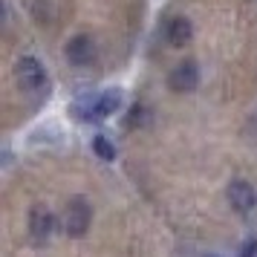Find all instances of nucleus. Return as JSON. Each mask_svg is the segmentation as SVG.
<instances>
[{
    "label": "nucleus",
    "instance_id": "1",
    "mask_svg": "<svg viewBox=\"0 0 257 257\" xmlns=\"http://www.w3.org/2000/svg\"><path fill=\"white\" fill-rule=\"evenodd\" d=\"M90 220H93V211L87 205V199L72 197L67 202V211H64V231L70 237H84L87 228H90Z\"/></svg>",
    "mask_w": 257,
    "mask_h": 257
},
{
    "label": "nucleus",
    "instance_id": "2",
    "mask_svg": "<svg viewBox=\"0 0 257 257\" xmlns=\"http://www.w3.org/2000/svg\"><path fill=\"white\" fill-rule=\"evenodd\" d=\"M199 84V70L194 61H182V64H176L174 72L168 75V87L174 90V93H191V90H197Z\"/></svg>",
    "mask_w": 257,
    "mask_h": 257
},
{
    "label": "nucleus",
    "instance_id": "3",
    "mask_svg": "<svg viewBox=\"0 0 257 257\" xmlns=\"http://www.w3.org/2000/svg\"><path fill=\"white\" fill-rule=\"evenodd\" d=\"M18 81L24 84L26 90H35V93L47 87V72H44V67L38 64V58L24 55V58L18 61Z\"/></svg>",
    "mask_w": 257,
    "mask_h": 257
},
{
    "label": "nucleus",
    "instance_id": "4",
    "mask_svg": "<svg viewBox=\"0 0 257 257\" xmlns=\"http://www.w3.org/2000/svg\"><path fill=\"white\" fill-rule=\"evenodd\" d=\"M225 197H228V202H231V208L237 214H248L257 205L254 188L248 185V182H243V179H234L231 185H228V191H225Z\"/></svg>",
    "mask_w": 257,
    "mask_h": 257
},
{
    "label": "nucleus",
    "instance_id": "5",
    "mask_svg": "<svg viewBox=\"0 0 257 257\" xmlns=\"http://www.w3.org/2000/svg\"><path fill=\"white\" fill-rule=\"evenodd\" d=\"M95 55V41L90 35H75L70 38V44H67V58L70 64L75 67H84V64H90Z\"/></svg>",
    "mask_w": 257,
    "mask_h": 257
},
{
    "label": "nucleus",
    "instance_id": "6",
    "mask_svg": "<svg viewBox=\"0 0 257 257\" xmlns=\"http://www.w3.org/2000/svg\"><path fill=\"white\" fill-rule=\"evenodd\" d=\"M52 228H55V217L44 205H35V208L29 211V234L35 237L38 243H44L49 234H52Z\"/></svg>",
    "mask_w": 257,
    "mask_h": 257
},
{
    "label": "nucleus",
    "instance_id": "7",
    "mask_svg": "<svg viewBox=\"0 0 257 257\" xmlns=\"http://www.w3.org/2000/svg\"><path fill=\"white\" fill-rule=\"evenodd\" d=\"M191 35H194V26H191V21L182 18V15H176V18H171V21L165 24V38H168L171 47H185L188 41H191Z\"/></svg>",
    "mask_w": 257,
    "mask_h": 257
},
{
    "label": "nucleus",
    "instance_id": "8",
    "mask_svg": "<svg viewBox=\"0 0 257 257\" xmlns=\"http://www.w3.org/2000/svg\"><path fill=\"white\" fill-rule=\"evenodd\" d=\"M118 107H121V93H118V90H104V93H95L93 95V116L95 118L113 116ZM93 116H90V118H93Z\"/></svg>",
    "mask_w": 257,
    "mask_h": 257
},
{
    "label": "nucleus",
    "instance_id": "9",
    "mask_svg": "<svg viewBox=\"0 0 257 257\" xmlns=\"http://www.w3.org/2000/svg\"><path fill=\"white\" fill-rule=\"evenodd\" d=\"M93 151L98 153L101 159H107V162H110V159H116V151H113V145H110L104 136H95V139H93Z\"/></svg>",
    "mask_w": 257,
    "mask_h": 257
},
{
    "label": "nucleus",
    "instance_id": "10",
    "mask_svg": "<svg viewBox=\"0 0 257 257\" xmlns=\"http://www.w3.org/2000/svg\"><path fill=\"white\" fill-rule=\"evenodd\" d=\"M145 121V107L142 104H133V110H130V118H127V127H136V124H142Z\"/></svg>",
    "mask_w": 257,
    "mask_h": 257
},
{
    "label": "nucleus",
    "instance_id": "11",
    "mask_svg": "<svg viewBox=\"0 0 257 257\" xmlns=\"http://www.w3.org/2000/svg\"><path fill=\"white\" fill-rule=\"evenodd\" d=\"M257 254V240H248V243L243 245V254L240 257H254Z\"/></svg>",
    "mask_w": 257,
    "mask_h": 257
}]
</instances>
